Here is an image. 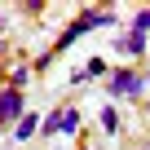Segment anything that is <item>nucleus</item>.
Here are the masks:
<instances>
[{
	"instance_id": "nucleus-6",
	"label": "nucleus",
	"mask_w": 150,
	"mask_h": 150,
	"mask_svg": "<svg viewBox=\"0 0 150 150\" xmlns=\"http://www.w3.org/2000/svg\"><path fill=\"white\" fill-rule=\"evenodd\" d=\"M57 132H62V110H49L40 124V137H57Z\"/></svg>"
},
{
	"instance_id": "nucleus-11",
	"label": "nucleus",
	"mask_w": 150,
	"mask_h": 150,
	"mask_svg": "<svg viewBox=\"0 0 150 150\" xmlns=\"http://www.w3.org/2000/svg\"><path fill=\"white\" fill-rule=\"evenodd\" d=\"M0 75H5V57H0Z\"/></svg>"
},
{
	"instance_id": "nucleus-9",
	"label": "nucleus",
	"mask_w": 150,
	"mask_h": 150,
	"mask_svg": "<svg viewBox=\"0 0 150 150\" xmlns=\"http://www.w3.org/2000/svg\"><path fill=\"white\" fill-rule=\"evenodd\" d=\"M31 71H35V66H13V71H9V88H18V93H22V84L31 80Z\"/></svg>"
},
{
	"instance_id": "nucleus-14",
	"label": "nucleus",
	"mask_w": 150,
	"mask_h": 150,
	"mask_svg": "<svg viewBox=\"0 0 150 150\" xmlns=\"http://www.w3.org/2000/svg\"><path fill=\"white\" fill-rule=\"evenodd\" d=\"M146 146H150V141H146Z\"/></svg>"
},
{
	"instance_id": "nucleus-13",
	"label": "nucleus",
	"mask_w": 150,
	"mask_h": 150,
	"mask_svg": "<svg viewBox=\"0 0 150 150\" xmlns=\"http://www.w3.org/2000/svg\"><path fill=\"white\" fill-rule=\"evenodd\" d=\"M146 88H150V75H146Z\"/></svg>"
},
{
	"instance_id": "nucleus-3",
	"label": "nucleus",
	"mask_w": 150,
	"mask_h": 150,
	"mask_svg": "<svg viewBox=\"0 0 150 150\" xmlns=\"http://www.w3.org/2000/svg\"><path fill=\"white\" fill-rule=\"evenodd\" d=\"M22 115H27V97H22L18 88H5V93H0V128L18 124Z\"/></svg>"
},
{
	"instance_id": "nucleus-1",
	"label": "nucleus",
	"mask_w": 150,
	"mask_h": 150,
	"mask_svg": "<svg viewBox=\"0 0 150 150\" xmlns=\"http://www.w3.org/2000/svg\"><path fill=\"white\" fill-rule=\"evenodd\" d=\"M97 27H119L115 9H84L80 18H75V22L57 35V49H71L75 40H84V35H88V31H97Z\"/></svg>"
},
{
	"instance_id": "nucleus-4",
	"label": "nucleus",
	"mask_w": 150,
	"mask_h": 150,
	"mask_svg": "<svg viewBox=\"0 0 150 150\" xmlns=\"http://www.w3.org/2000/svg\"><path fill=\"white\" fill-rule=\"evenodd\" d=\"M35 128H40V115H31V110H27V115L13 124V141H31V137H35Z\"/></svg>"
},
{
	"instance_id": "nucleus-12",
	"label": "nucleus",
	"mask_w": 150,
	"mask_h": 150,
	"mask_svg": "<svg viewBox=\"0 0 150 150\" xmlns=\"http://www.w3.org/2000/svg\"><path fill=\"white\" fill-rule=\"evenodd\" d=\"M0 49H5V35H0Z\"/></svg>"
},
{
	"instance_id": "nucleus-10",
	"label": "nucleus",
	"mask_w": 150,
	"mask_h": 150,
	"mask_svg": "<svg viewBox=\"0 0 150 150\" xmlns=\"http://www.w3.org/2000/svg\"><path fill=\"white\" fill-rule=\"evenodd\" d=\"M106 71H110L106 57H88V62H84V75H88V80H93V75H106Z\"/></svg>"
},
{
	"instance_id": "nucleus-8",
	"label": "nucleus",
	"mask_w": 150,
	"mask_h": 150,
	"mask_svg": "<svg viewBox=\"0 0 150 150\" xmlns=\"http://www.w3.org/2000/svg\"><path fill=\"white\" fill-rule=\"evenodd\" d=\"M128 35H141V40H150V9H137V18H132V31Z\"/></svg>"
},
{
	"instance_id": "nucleus-5",
	"label": "nucleus",
	"mask_w": 150,
	"mask_h": 150,
	"mask_svg": "<svg viewBox=\"0 0 150 150\" xmlns=\"http://www.w3.org/2000/svg\"><path fill=\"white\" fill-rule=\"evenodd\" d=\"M80 124H84L80 110H75V106H62V132H57V137H75V132H80Z\"/></svg>"
},
{
	"instance_id": "nucleus-2",
	"label": "nucleus",
	"mask_w": 150,
	"mask_h": 150,
	"mask_svg": "<svg viewBox=\"0 0 150 150\" xmlns=\"http://www.w3.org/2000/svg\"><path fill=\"white\" fill-rule=\"evenodd\" d=\"M106 93L110 97H141L146 93V75L132 71V66H115L110 80H106Z\"/></svg>"
},
{
	"instance_id": "nucleus-7",
	"label": "nucleus",
	"mask_w": 150,
	"mask_h": 150,
	"mask_svg": "<svg viewBox=\"0 0 150 150\" xmlns=\"http://www.w3.org/2000/svg\"><path fill=\"white\" fill-rule=\"evenodd\" d=\"M97 119H102L106 137H115V132H119V110H115V106H102V115H97Z\"/></svg>"
}]
</instances>
